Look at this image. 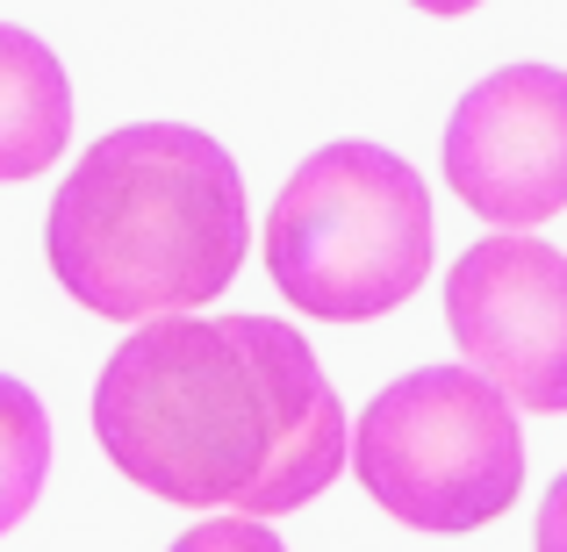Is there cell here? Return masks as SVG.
Wrapping results in <instances>:
<instances>
[{
	"mask_svg": "<svg viewBox=\"0 0 567 552\" xmlns=\"http://www.w3.org/2000/svg\"><path fill=\"white\" fill-rule=\"evenodd\" d=\"M94 438L144 496L181 510L288 517L352 459L338 387L295 323L152 316L94 381Z\"/></svg>",
	"mask_w": 567,
	"mask_h": 552,
	"instance_id": "cell-1",
	"label": "cell"
},
{
	"mask_svg": "<svg viewBox=\"0 0 567 552\" xmlns=\"http://www.w3.org/2000/svg\"><path fill=\"white\" fill-rule=\"evenodd\" d=\"M245 244V173L187 123L109 129L80 152L43 222L58 288L109 323L208 309L237 280Z\"/></svg>",
	"mask_w": 567,
	"mask_h": 552,
	"instance_id": "cell-2",
	"label": "cell"
},
{
	"mask_svg": "<svg viewBox=\"0 0 567 552\" xmlns=\"http://www.w3.org/2000/svg\"><path fill=\"white\" fill-rule=\"evenodd\" d=\"M266 273L317 323H374L431 273V187L381 144H323L266 208Z\"/></svg>",
	"mask_w": 567,
	"mask_h": 552,
	"instance_id": "cell-3",
	"label": "cell"
},
{
	"mask_svg": "<svg viewBox=\"0 0 567 552\" xmlns=\"http://www.w3.org/2000/svg\"><path fill=\"white\" fill-rule=\"evenodd\" d=\"M352 473L395 524L460 539L525 496V430L474 366H416L360 409Z\"/></svg>",
	"mask_w": 567,
	"mask_h": 552,
	"instance_id": "cell-4",
	"label": "cell"
},
{
	"mask_svg": "<svg viewBox=\"0 0 567 552\" xmlns=\"http://www.w3.org/2000/svg\"><path fill=\"white\" fill-rule=\"evenodd\" d=\"M445 331L511 409H567V251L525 230L467 244L445 273Z\"/></svg>",
	"mask_w": 567,
	"mask_h": 552,
	"instance_id": "cell-5",
	"label": "cell"
},
{
	"mask_svg": "<svg viewBox=\"0 0 567 552\" xmlns=\"http://www.w3.org/2000/svg\"><path fill=\"white\" fill-rule=\"evenodd\" d=\"M445 187L496 230L567 208V72L503 65L467 86L445 123Z\"/></svg>",
	"mask_w": 567,
	"mask_h": 552,
	"instance_id": "cell-6",
	"label": "cell"
},
{
	"mask_svg": "<svg viewBox=\"0 0 567 552\" xmlns=\"http://www.w3.org/2000/svg\"><path fill=\"white\" fill-rule=\"evenodd\" d=\"M72 86L43 37L0 22V180H37L65 158Z\"/></svg>",
	"mask_w": 567,
	"mask_h": 552,
	"instance_id": "cell-7",
	"label": "cell"
},
{
	"mask_svg": "<svg viewBox=\"0 0 567 552\" xmlns=\"http://www.w3.org/2000/svg\"><path fill=\"white\" fill-rule=\"evenodd\" d=\"M43 473H51V416L22 381L0 373V539L37 510Z\"/></svg>",
	"mask_w": 567,
	"mask_h": 552,
	"instance_id": "cell-8",
	"label": "cell"
},
{
	"mask_svg": "<svg viewBox=\"0 0 567 552\" xmlns=\"http://www.w3.org/2000/svg\"><path fill=\"white\" fill-rule=\"evenodd\" d=\"M166 552H288V545H280L259 517H208V524L181 531Z\"/></svg>",
	"mask_w": 567,
	"mask_h": 552,
	"instance_id": "cell-9",
	"label": "cell"
},
{
	"mask_svg": "<svg viewBox=\"0 0 567 552\" xmlns=\"http://www.w3.org/2000/svg\"><path fill=\"white\" fill-rule=\"evenodd\" d=\"M532 552H567V467L554 473V488H546V502H539V524H532Z\"/></svg>",
	"mask_w": 567,
	"mask_h": 552,
	"instance_id": "cell-10",
	"label": "cell"
},
{
	"mask_svg": "<svg viewBox=\"0 0 567 552\" xmlns=\"http://www.w3.org/2000/svg\"><path fill=\"white\" fill-rule=\"evenodd\" d=\"M410 8H424V14H474L482 0H410Z\"/></svg>",
	"mask_w": 567,
	"mask_h": 552,
	"instance_id": "cell-11",
	"label": "cell"
}]
</instances>
